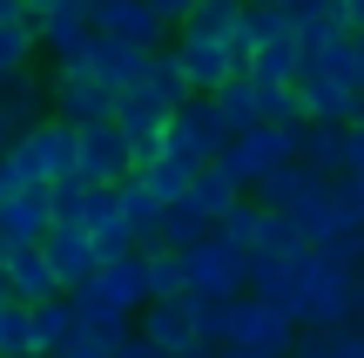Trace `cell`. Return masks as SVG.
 Returning <instances> with one entry per match:
<instances>
[{"label":"cell","mask_w":364,"mask_h":358,"mask_svg":"<svg viewBox=\"0 0 364 358\" xmlns=\"http://www.w3.org/2000/svg\"><path fill=\"white\" fill-rule=\"evenodd\" d=\"M7 176L21 189H54V183H75V129L68 122H34V129H21L14 135V149L7 156Z\"/></svg>","instance_id":"6da1fadb"},{"label":"cell","mask_w":364,"mask_h":358,"mask_svg":"<svg viewBox=\"0 0 364 358\" xmlns=\"http://www.w3.org/2000/svg\"><path fill=\"white\" fill-rule=\"evenodd\" d=\"M88 54V48H81ZM54 61V81H48V115L68 122V129H95V122H115V95L88 75V61Z\"/></svg>","instance_id":"7a4b0ae2"},{"label":"cell","mask_w":364,"mask_h":358,"mask_svg":"<svg viewBox=\"0 0 364 358\" xmlns=\"http://www.w3.org/2000/svg\"><path fill=\"white\" fill-rule=\"evenodd\" d=\"M358 223H364V196H358L351 176H338V183H317L311 196L290 210V230H297L304 243H338L344 230H358Z\"/></svg>","instance_id":"3957f363"},{"label":"cell","mask_w":364,"mask_h":358,"mask_svg":"<svg viewBox=\"0 0 364 358\" xmlns=\"http://www.w3.org/2000/svg\"><path fill=\"white\" fill-rule=\"evenodd\" d=\"M297 135H304V129H270V122H263V129L236 135V142L223 149V156H216V169H223V176H230V183H236V189L250 196V189H257L263 176H270V169L297 162Z\"/></svg>","instance_id":"277c9868"},{"label":"cell","mask_w":364,"mask_h":358,"mask_svg":"<svg viewBox=\"0 0 364 358\" xmlns=\"http://www.w3.org/2000/svg\"><path fill=\"white\" fill-rule=\"evenodd\" d=\"M230 149V129L216 122V108H209V95H189V102L169 115V135H162V156L189 162V169H209V162Z\"/></svg>","instance_id":"5b68a950"},{"label":"cell","mask_w":364,"mask_h":358,"mask_svg":"<svg viewBox=\"0 0 364 358\" xmlns=\"http://www.w3.org/2000/svg\"><path fill=\"white\" fill-rule=\"evenodd\" d=\"M135 176V149L115 122H95V129H75V183L88 189H122Z\"/></svg>","instance_id":"8992f818"},{"label":"cell","mask_w":364,"mask_h":358,"mask_svg":"<svg viewBox=\"0 0 364 358\" xmlns=\"http://www.w3.org/2000/svg\"><path fill=\"white\" fill-rule=\"evenodd\" d=\"M304 251H311V243H304ZM304 251H290V257L257 251V257H250V284H243L250 298L277 305L290 325H304V298H311V284H304Z\"/></svg>","instance_id":"52a82bcc"},{"label":"cell","mask_w":364,"mask_h":358,"mask_svg":"<svg viewBox=\"0 0 364 358\" xmlns=\"http://www.w3.org/2000/svg\"><path fill=\"white\" fill-rule=\"evenodd\" d=\"M182 270H189V298H243V284H250V257L236 251V243H223V237H209V243H196L189 257H182Z\"/></svg>","instance_id":"ba28073f"},{"label":"cell","mask_w":364,"mask_h":358,"mask_svg":"<svg viewBox=\"0 0 364 358\" xmlns=\"http://www.w3.org/2000/svg\"><path fill=\"white\" fill-rule=\"evenodd\" d=\"M223 345H250V352H270V358H290V345H297V325L284 318L277 305H263V298H236L230 305V338Z\"/></svg>","instance_id":"9c48e42d"},{"label":"cell","mask_w":364,"mask_h":358,"mask_svg":"<svg viewBox=\"0 0 364 358\" xmlns=\"http://www.w3.org/2000/svg\"><path fill=\"white\" fill-rule=\"evenodd\" d=\"M88 291L102 298V311L142 318V311H149V257H142V251H122V257H108V264L88 278Z\"/></svg>","instance_id":"30bf717a"},{"label":"cell","mask_w":364,"mask_h":358,"mask_svg":"<svg viewBox=\"0 0 364 358\" xmlns=\"http://www.w3.org/2000/svg\"><path fill=\"white\" fill-rule=\"evenodd\" d=\"M41 257H48V270H54V284H61V298L81 291V284L102 270V251H95V237H88L81 223H54L48 237H41Z\"/></svg>","instance_id":"8fae6325"},{"label":"cell","mask_w":364,"mask_h":358,"mask_svg":"<svg viewBox=\"0 0 364 358\" xmlns=\"http://www.w3.org/2000/svg\"><path fill=\"white\" fill-rule=\"evenodd\" d=\"M34 41H41V54H54V61H75V54L95 41L88 0H54V7H41L34 14Z\"/></svg>","instance_id":"7c38bea8"},{"label":"cell","mask_w":364,"mask_h":358,"mask_svg":"<svg viewBox=\"0 0 364 358\" xmlns=\"http://www.w3.org/2000/svg\"><path fill=\"white\" fill-rule=\"evenodd\" d=\"M81 61H88V75L102 81L115 102H122L129 88H142V81H149V54H142V48H129V41H108V34H95Z\"/></svg>","instance_id":"4fadbf2b"},{"label":"cell","mask_w":364,"mask_h":358,"mask_svg":"<svg viewBox=\"0 0 364 358\" xmlns=\"http://www.w3.org/2000/svg\"><path fill=\"white\" fill-rule=\"evenodd\" d=\"M169 115H176V108H169V102H156L149 88H129V95L115 102V129L129 135L135 162H142V156H156V149H162V135H169Z\"/></svg>","instance_id":"5bb4252c"},{"label":"cell","mask_w":364,"mask_h":358,"mask_svg":"<svg viewBox=\"0 0 364 358\" xmlns=\"http://www.w3.org/2000/svg\"><path fill=\"white\" fill-rule=\"evenodd\" d=\"M169 48H176V61H182V75H189V88H196V95H216L223 81H236V75H243L236 48H223V41H196V34H176Z\"/></svg>","instance_id":"9a60e30c"},{"label":"cell","mask_w":364,"mask_h":358,"mask_svg":"<svg viewBox=\"0 0 364 358\" xmlns=\"http://www.w3.org/2000/svg\"><path fill=\"white\" fill-rule=\"evenodd\" d=\"M48 189H21V196L0 203V251H41L48 237Z\"/></svg>","instance_id":"2e32d148"},{"label":"cell","mask_w":364,"mask_h":358,"mask_svg":"<svg viewBox=\"0 0 364 358\" xmlns=\"http://www.w3.org/2000/svg\"><path fill=\"white\" fill-rule=\"evenodd\" d=\"M102 34H108V41H129V48H142V54H156V48H169V41H176V27L156 21L149 0H122V7L102 21Z\"/></svg>","instance_id":"e0dca14e"},{"label":"cell","mask_w":364,"mask_h":358,"mask_svg":"<svg viewBox=\"0 0 364 358\" xmlns=\"http://www.w3.org/2000/svg\"><path fill=\"white\" fill-rule=\"evenodd\" d=\"M243 21H250V0H196L189 21L176 27V34H196V41H223V48H236L243 41ZM243 61V54H236Z\"/></svg>","instance_id":"ac0fdd59"},{"label":"cell","mask_w":364,"mask_h":358,"mask_svg":"<svg viewBox=\"0 0 364 358\" xmlns=\"http://www.w3.org/2000/svg\"><path fill=\"white\" fill-rule=\"evenodd\" d=\"M317 183H331V176H317V169H304V162H284V169H270L257 189H250V203L257 210H270V216H290L304 196H311Z\"/></svg>","instance_id":"d6986e66"},{"label":"cell","mask_w":364,"mask_h":358,"mask_svg":"<svg viewBox=\"0 0 364 358\" xmlns=\"http://www.w3.org/2000/svg\"><path fill=\"white\" fill-rule=\"evenodd\" d=\"M0 278H7L14 305H27V311L48 305V298H61V284H54V270H48V257H41V251H7Z\"/></svg>","instance_id":"ffe728a7"},{"label":"cell","mask_w":364,"mask_h":358,"mask_svg":"<svg viewBox=\"0 0 364 358\" xmlns=\"http://www.w3.org/2000/svg\"><path fill=\"white\" fill-rule=\"evenodd\" d=\"M115 203H122V223H129V243H135V251H142V257L162 251V210H169V203H156L135 176L115 189Z\"/></svg>","instance_id":"44dd1931"},{"label":"cell","mask_w":364,"mask_h":358,"mask_svg":"<svg viewBox=\"0 0 364 358\" xmlns=\"http://www.w3.org/2000/svg\"><path fill=\"white\" fill-rule=\"evenodd\" d=\"M344 135H351V122H304V135H297V162L338 183V176H344Z\"/></svg>","instance_id":"7402d4cb"},{"label":"cell","mask_w":364,"mask_h":358,"mask_svg":"<svg viewBox=\"0 0 364 358\" xmlns=\"http://www.w3.org/2000/svg\"><path fill=\"white\" fill-rule=\"evenodd\" d=\"M75 332H81V325H75V305H68V298H48V305L27 311V352H34V358H54Z\"/></svg>","instance_id":"603a6c76"},{"label":"cell","mask_w":364,"mask_h":358,"mask_svg":"<svg viewBox=\"0 0 364 358\" xmlns=\"http://www.w3.org/2000/svg\"><path fill=\"white\" fill-rule=\"evenodd\" d=\"M209 108H216V122L230 129V142H236V135H250V129H263V115H257V81H250V75L223 81V88L209 95Z\"/></svg>","instance_id":"cb8c5ba5"},{"label":"cell","mask_w":364,"mask_h":358,"mask_svg":"<svg viewBox=\"0 0 364 358\" xmlns=\"http://www.w3.org/2000/svg\"><path fill=\"white\" fill-rule=\"evenodd\" d=\"M297 68H304V41H270V48H257L243 61V75L257 81V88H290Z\"/></svg>","instance_id":"d4e9b609"},{"label":"cell","mask_w":364,"mask_h":358,"mask_svg":"<svg viewBox=\"0 0 364 358\" xmlns=\"http://www.w3.org/2000/svg\"><path fill=\"white\" fill-rule=\"evenodd\" d=\"M216 237V223H209L203 210H196L189 196H176L169 210H162V251H176V257H189L196 243H209Z\"/></svg>","instance_id":"484cf974"},{"label":"cell","mask_w":364,"mask_h":358,"mask_svg":"<svg viewBox=\"0 0 364 358\" xmlns=\"http://www.w3.org/2000/svg\"><path fill=\"white\" fill-rule=\"evenodd\" d=\"M0 108H7L14 129H34V122H48V81L27 68V75H14L7 88H0Z\"/></svg>","instance_id":"4316f807"},{"label":"cell","mask_w":364,"mask_h":358,"mask_svg":"<svg viewBox=\"0 0 364 358\" xmlns=\"http://www.w3.org/2000/svg\"><path fill=\"white\" fill-rule=\"evenodd\" d=\"M189 162H176V156H162V149H156V156H142V162H135V183H142L149 189V196H156V203H176V196H189Z\"/></svg>","instance_id":"83f0119b"},{"label":"cell","mask_w":364,"mask_h":358,"mask_svg":"<svg viewBox=\"0 0 364 358\" xmlns=\"http://www.w3.org/2000/svg\"><path fill=\"white\" fill-rule=\"evenodd\" d=\"M189 203L209 216V223H223V216H230L236 203H243V189H236L230 176L216 169V162H209V169H196V176H189Z\"/></svg>","instance_id":"f1b7e54d"},{"label":"cell","mask_w":364,"mask_h":358,"mask_svg":"<svg viewBox=\"0 0 364 358\" xmlns=\"http://www.w3.org/2000/svg\"><path fill=\"white\" fill-rule=\"evenodd\" d=\"M142 88L156 95V102H169V108H182L196 95L189 75H182V61H176V48H156V54H149V81H142Z\"/></svg>","instance_id":"f546056e"},{"label":"cell","mask_w":364,"mask_h":358,"mask_svg":"<svg viewBox=\"0 0 364 358\" xmlns=\"http://www.w3.org/2000/svg\"><path fill=\"white\" fill-rule=\"evenodd\" d=\"M34 54H41L34 21H7V27H0V88H7L14 75H27V68H34Z\"/></svg>","instance_id":"4dcf8cb0"},{"label":"cell","mask_w":364,"mask_h":358,"mask_svg":"<svg viewBox=\"0 0 364 358\" xmlns=\"http://www.w3.org/2000/svg\"><path fill=\"white\" fill-rule=\"evenodd\" d=\"M189 298V270L176 251H149V305H182Z\"/></svg>","instance_id":"1f68e13d"},{"label":"cell","mask_w":364,"mask_h":358,"mask_svg":"<svg viewBox=\"0 0 364 358\" xmlns=\"http://www.w3.org/2000/svg\"><path fill=\"white\" fill-rule=\"evenodd\" d=\"M290 358H364V338L358 332H297Z\"/></svg>","instance_id":"d6a6232c"},{"label":"cell","mask_w":364,"mask_h":358,"mask_svg":"<svg viewBox=\"0 0 364 358\" xmlns=\"http://www.w3.org/2000/svg\"><path fill=\"white\" fill-rule=\"evenodd\" d=\"M216 237H223V243H236V251L250 257V251L263 243V210H257V203L243 196V203H236V210H230V216L216 223Z\"/></svg>","instance_id":"836d02e7"},{"label":"cell","mask_w":364,"mask_h":358,"mask_svg":"<svg viewBox=\"0 0 364 358\" xmlns=\"http://www.w3.org/2000/svg\"><path fill=\"white\" fill-rule=\"evenodd\" d=\"M81 210H88V183H54L48 189V216H54V223H81Z\"/></svg>","instance_id":"e575fe53"},{"label":"cell","mask_w":364,"mask_h":358,"mask_svg":"<svg viewBox=\"0 0 364 358\" xmlns=\"http://www.w3.org/2000/svg\"><path fill=\"white\" fill-rule=\"evenodd\" d=\"M27 352V305H7L0 311V358H21Z\"/></svg>","instance_id":"d590c367"},{"label":"cell","mask_w":364,"mask_h":358,"mask_svg":"<svg viewBox=\"0 0 364 358\" xmlns=\"http://www.w3.org/2000/svg\"><path fill=\"white\" fill-rule=\"evenodd\" d=\"M115 352H122V345H102L95 332H75V338H68V345L54 352V358H115Z\"/></svg>","instance_id":"8d00e7d4"},{"label":"cell","mask_w":364,"mask_h":358,"mask_svg":"<svg viewBox=\"0 0 364 358\" xmlns=\"http://www.w3.org/2000/svg\"><path fill=\"white\" fill-rule=\"evenodd\" d=\"M344 176L364 183V122H351V135H344Z\"/></svg>","instance_id":"74e56055"},{"label":"cell","mask_w":364,"mask_h":358,"mask_svg":"<svg viewBox=\"0 0 364 358\" xmlns=\"http://www.w3.org/2000/svg\"><path fill=\"white\" fill-rule=\"evenodd\" d=\"M149 7H156V21L182 27V21H189V7H196V0H149Z\"/></svg>","instance_id":"f35d334b"},{"label":"cell","mask_w":364,"mask_h":358,"mask_svg":"<svg viewBox=\"0 0 364 358\" xmlns=\"http://www.w3.org/2000/svg\"><path fill=\"white\" fill-rule=\"evenodd\" d=\"M338 7H344V34L364 41V0H338Z\"/></svg>","instance_id":"ab89813d"},{"label":"cell","mask_w":364,"mask_h":358,"mask_svg":"<svg viewBox=\"0 0 364 358\" xmlns=\"http://www.w3.org/2000/svg\"><path fill=\"white\" fill-rule=\"evenodd\" d=\"M115 358H162V352H156V345H149V338H129V345H122Z\"/></svg>","instance_id":"60d3db41"},{"label":"cell","mask_w":364,"mask_h":358,"mask_svg":"<svg viewBox=\"0 0 364 358\" xmlns=\"http://www.w3.org/2000/svg\"><path fill=\"white\" fill-rule=\"evenodd\" d=\"M209 358H270V352H250V345H216Z\"/></svg>","instance_id":"b9f144b4"},{"label":"cell","mask_w":364,"mask_h":358,"mask_svg":"<svg viewBox=\"0 0 364 358\" xmlns=\"http://www.w3.org/2000/svg\"><path fill=\"white\" fill-rule=\"evenodd\" d=\"M7 21H27V7H21V0H0V27H7Z\"/></svg>","instance_id":"7bdbcfd3"},{"label":"cell","mask_w":364,"mask_h":358,"mask_svg":"<svg viewBox=\"0 0 364 358\" xmlns=\"http://www.w3.org/2000/svg\"><path fill=\"white\" fill-rule=\"evenodd\" d=\"M14 135H21V129H14V122H7V108H0V156L14 149Z\"/></svg>","instance_id":"ee69618b"},{"label":"cell","mask_w":364,"mask_h":358,"mask_svg":"<svg viewBox=\"0 0 364 358\" xmlns=\"http://www.w3.org/2000/svg\"><path fill=\"white\" fill-rule=\"evenodd\" d=\"M7 196H21V183H14V176H7V162H0V203H7Z\"/></svg>","instance_id":"f6af8a7d"},{"label":"cell","mask_w":364,"mask_h":358,"mask_svg":"<svg viewBox=\"0 0 364 358\" xmlns=\"http://www.w3.org/2000/svg\"><path fill=\"white\" fill-rule=\"evenodd\" d=\"M21 7H27V21H34V14H41V7H54V0H21Z\"/></svg>","instance_id":"bcb514c9"},{"label":"cell","mask_w":364,"mask_h":358,"mask_svg":"<svg viewBox=\"0 0 364 358\" xmlns=\"http://www.w3.org/2000/svg\"><path fill=\"white\" fill-rule=\"evenodd\" d=\"M7 305H14V291H7V278H0V311H7Z\"/></svg>","instance_id":"7dc6e473"},{"label":"cell","mask_w":364,"mask_h":358,"mask_svg":"<svg viewBox=\"0 0 364 358\" xmlns=\"http://www.w3.org/2000/svg\"><path fill=\"white\" fill-rule=\"evenodd\" d=\"M0 264H7V251H0Z\"/></svg>","instance_id":"c3c4849f"},{"label":"cell","mask_w":364,"mask_h":358,"mask_svg":"<svg viewBox=\"0 0 364 358\" xmlns=\"http://www.w3.org/2000/svg\"><path fill=\"white\" fill-rule=\"evenodd\" d=\"M21 358H34V352H21Z\"/></svg>","instance_id":"681fc988"},{"label":"cell","mask_w":364,"mask_h":358,"mask_svg":"<svg viewBox=\"0 0 364 358\" xmlns=\"http://www.w3.org/2000/svg\"><path fill=\"white\" fill-rule=\"evenodd\" d=\"M358 338H364V325H358Z\"/></svg>","instance_id":"f907efd6"}]
</instances>
